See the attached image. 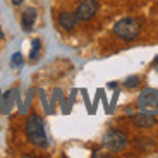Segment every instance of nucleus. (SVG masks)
<instances>
[{"instance_id": "f257e3e1", "label": "nucleus", "mask_w": 158, "mask_h": 158, "mask_svg": "<svg viewBox=\"0 0 158 158\" xmlns=\"http://www.w3.org/2000/svg\"><path fill=\"white\" fill-rule=\"evenodd\" d=\"M24 129H26V136L28 139L38 148H47L48 141H47V134H45V122L40 115L33 114L26 118V124H24Z\"/></svg>"}, {"instance_id": "f03ea898", "label": "nucleus", "mask_w": 158, "mask_h": 158, "mask_svg": "<svg viewBox=\"0 0 158 158\" xmlns=\"http://www.w3.org/2000/svg\"><path fill=\"white\" fill-rule=\"evenodd\" d=\"M141 33V23L134 17H124L114 26V35L122 41H132Z\"/></svg>"}, {"instance_id": "7ed1b4c3", "label": "nucleus", "mask_w": 158, "mask_h": 158, "mask_svg": "<svg viewBox=\"0 0 158 158\" xmlns=\"http://www.w3.org/2000/svg\"><path fill=\"white\" fill-rule=\"evenodd\" d=\"M138 108L148 114H158V89L146 88L138 96Z\"/></svg>"}, {"instance_id": "20e7f679", "label": "nucleus", "mask_w": 158, "mask_h": 158, "mask_svg": "<svg viewBox=\"0 0 158 158\" xmlns=\"http://www.w3.org/2000/svg\"><path fill=\"white\" fill-rule=\"evenodd\" d=\"M103 146L110 151H122L127 146V136L126 132L118 129H110L107 131V134L103 136Z\"/></svg>"}, {"instance_id": "39448f33", "label": "nucleus", "mask_w": 158, "mask_h": 158, "mask_svg": "<svg viewBox=\"0 0 158 158\" xmlns=\"http://www.w3.org/2000/svg\"><path fill=\"white\" fill-rule=\"evenodd\" d=\"M96 12H98V2L96 0H81L76 9V16L79 21H89L93 19Z\"/></svg>"}, {"instance_id": "423d86ee", "label": "nucleus", "mask_w": 158, "mask_h": 158, "mask_svg": "<svg viewBox=\"0 0 158 158\" xmlns=\"http://www.w3.org/2000/svg\"><path fill=\"white\" fill-rule=\"evenodd\" d=\"M132 124L136 127H153L156 126V117L148 112H139V114L132 115Z\"/></svg>"}, {"instance_id": "0eeeda50", "label": "nucleus", "mask_w": 158, "mask_h": 158, "mask_svg": "<svg viewBox=\"0 0 158 158\" xmlns=\"http://www.w3.org/2000/svg\"><path fill=\"white\" fill-rule=\"evenodd\" d=\"M59 24L60 28L65 29V31H72V29L77 26V16H76V12H60L59 14Z\"/></svg>"}, {"instance_id": "6e6552de", "label": "nucleus", "mask_w": 158, "mask_h": 158, "mask_svg": "<svg viewBox=\"0 0 158 158\" xmlns=\"http://www.w3.org/2000/svg\"><path fill=\"white\" fill-rule=\"evenodd\" d=\"M14 95H16V89H9L5 95H0V112L4 115L10 114L14 107Z\"/></svg>"}, {"instance_id": "1a4fd4ad", "label": "nucleus", "mask_w": 158, "mask_h": 158, "mask_svg": "<svg viewBox=\"0 0 158 158\" xmlns=\"http://www.w3.org/2000/svg\"><path fill=\"white\" fill-rule=\"evenodd\" d=\"M36 23V10L33 7L26 9V10L23 12V17H21V24H23V29L26 33H29L33 29V26H35Z\"/></svg>"}, {"instance_id": "9d476101", "label": "nucleus", "mask_w": 158, "mask_h": 158, "mask_svg": "<svg viewBox=\"0 0 158 158\" xmlns=\"http://www.w3.org/2000/svg\"><path fill=\"white\" fill-rule=\"evenodd\" d=\"M40 50H41V41L36 38V40H33V47H31V52H29V59H31V60H36V59H38Z\"/></svg>"}, {"instance_id": "9b49d317", "label": "nucleus", "mask_w": 158, "mask_h": 158, "mask_svg": "<svg viewBox=\"0 0 158 158\" xmlns=\"http://www.w3.org/2000/svg\"><path fill=\"white\" fill-rule=\"evenodd\" d=\"M141 83V79H139V76H129V77L126 79V88H136L138 84Z\"/></svg>"}, {"instance_id": "f8f14e48", "label": "nucleus", "mask_w": 158, "mask_h": 158, "mask_svg": "<svg viewBox=\"0 0 158 158\" xmlns=\"http://www.w3.org/2000/svg\"><path fill=\"white\" fill-rule=\"evenodd\" d=\"M23 64H24V59H23L21 53H14V55H12V59H10V65H12V67H21Z\"/></svg>"}, {"instance_id": "ddd939ff", "label": "nucleus", "mask_w": 158, "mask_h": 158, "mask_svg": "<svg viewBox=\"0 0 158 158\" xmlns=\"http://www.w3.org/2000/svg\"><path fill=\"white\" fill-rule=\"evenodd\" d=\"M23 2H24V0H12V4L16 5V7H19V5L23 4Z\"/></svg>"}, {"instance_id": "4468645a", "label": "nucleus", "mask_w": 158, "mask_h": 158, "mask_svg": "<svg viewBox=\"0 0 158 158\" xmlns=\"http://www.w3.org/2000/svg\"><path fill=\"white\" fill-rule=\"evenodd\" d=\"M0 40H4V33H2V28H0Z\"/></svg>"}, {"instance_id": "2eb2a0df", "label": "nucleus", "mask_w": 158, "mask_h": 158, "mask_svg": "<svg viewBox=\"0 0 158 158\" xmlns=\"http://www.w3.org/2000/svg\"><path fill=\"white\" fill-rule=\"evenodd\" d=\"M153 64H155V65H156V64H158V57H156V59L153 60Z\"/></svg>"}]
</instances>
